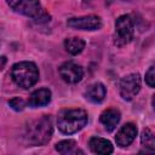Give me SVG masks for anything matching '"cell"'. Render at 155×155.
<instances>
[{
	"label": "cell",
	"instance_id": "3957f363",
	"mask_svg": "<svg viewBox=\"0 0 155 155\" xmlns=\"http://www.w3.org/2000/svg\"><path fill=\"white\" fill-rule=\"evenodd\" d=\"M53 127L51 119L48 116H42L28 126L27 139L31 145H44L51 139Z\"/></svg>",
	"mask_w": 155,
	"mask_h": 155
},
{
	"label": "cell",
	"instance_id": "ac0fdd59",
	"mask_svg": "<svg viewBox=\"0 0 155 155\" xmlns=\"http://www.w3.org/2000/svg\"><path fill=\"white\" fill-rule=\"evenodd\" d=\"M145 82L148 84L149 87H154L155 86V71H154V67L153 65L149 68V70L145 74Z\"/></svg>",
	"mask_w": 155,
	"mask_h": 155
},
{
	"label": "cell",
	"instance_id": "8fae6325",
	"mask_svg": "<svg viewBox=\"0 0 155 155\" xmlns=\"http://www.w3.org/2000/svg\"><path fill=\"white\" fill-rule=\"evenodd\" d=\"M88 145H90V149L94 153V154H101V155H108V154H111L114 148H113V144L104 139V138H99V137H93L90 139L88 142Z\"/></svg>",
	"mask_w": 155,
	"mask_h": 155
},
{
	"label": "cell",
	"instance_id": "2e32d148",
	"mask_svg": "<svg viewBox=\"0 0 155 155\" xmlns=\"http://www.w3.org/2000/svg\"><path fill=\"white\" fill-rule=\"evenodd\" d=\"M140 140H142V144L148 148L149 150H154L155 149V137H154V133L150 128H145L143 132H142V137H140Z\"/></svg>",
	"mask_w": 155,
	"mask_h": 155
},
{
	"label": "cell",
	"instance_id": "e0dca14e",
	"mask_svg": "<svg viewBox=\"0 0 155 155\" xmlns=\"http://www.w3.org/2000/svg\"><path fill=\"white\" fill-rule=\"evenodd\" d=\"M8 105H10L13 110H16V111H22V110L24 109V107H25V103H24V101H23L22 98L15 97V98H12L11 101H8Z\"/></svg>",
	"mask_w": 155,
	"mask_h": 155
},
{
	"label": "cell",
	"instance_id": "5bb4252c",
	"mask_svg": "<svg viewBox=\"0 0 155 155\" xmlns=\"http://www.w3.org/2000/svg\"><path fill=\"white\" fill-rule=\"evenodd\" d=\"M64 47L70 54H79L85 48V41L80 38H69L64 41Z\"/></svg>",
	"mask_w": 155,
	"mask_h": 155
},
{
	"label": "cell",
	"instance_id": "8992f818",
	"mask_svg": "<svg viewBox=\"0 0 155 155\" xmlns=\"http://www.w3.org/2000/svg\"><path fill=\"white\" fill-rule=\"evenodd\" d=\"M115 30H116V39L119 44H127L133 38V21L131 16L122 15L115 22Z\"/></svg>",
	"mask_w": 155,
	"mask_h": 155
},
{
	"label": "cell",
	"instance_id": "9c48e42d",
	"mask_svg": "<svg viewBox=\"0 0 155 155\" xmlns=\"http://www.w3.org/2000/svg\"><path fill=\"white\" fill-rule=\"evenodd\" d=\"M136 136H137V127L133 124L128 122V124H125L119 130V132L116 133L115 140L119 147H127L134 140Z\"/></svg>",
	"mask_w": 155,
	"mask_h": 155
},
{
	"label": "cell",
	"instance_id": "ba28073f",
	"mask_svg": "<svg viewBox=\"0 0 155 155\" xmlns=\"http://www.w3.org/2000/svg\"><path fill=\"white\" fill-rule=\"evenodd\" d=\"M59 75L65 82L76 84L82 79L84 70L74 62H65L59 67Z\"/></svg>",
	"mask_w": 155,
	"mask_h": 155
},
{
	"label": "cell",
	"instance_id": "9a60e30c",
	"mask_svg": "<svg viewBox=\"0 0 155 155\" xmlns=\"http://www.w3.org/2000/svg\"><path fill=\"white\" fill-rule=\"evenodd\" d=\"M56 150L61 154H76V153L82 154V151L76 149V142L73 139H65L58 142L56 144Z\"/></svg>",
	"mask_w": 155,
	"mask_h": 155
},
{
	"label": "cell",
	"instance_id": "d6986e66",
	"mask_svg": "<svg viewBox=\"0 0 155 155\" xmlns=\"http://www.w3.org/2000/svg\"><path fill=\"white\" fill-rule=\"evenodd\" d=\"M6 62H7L6 57H5V56H1V57H0V71H1L2 69H4V67H5Z\"/></svg>",
	"mask_w": 155,
	"mask_h": 155
},
{
	"label": "cell",
	"instance_id": "52a82bcc",
	"mask_svg": "<svg viewBox=\"0 0 155 155\" xmlns=\"http://www.w3.org/2000/svg\"><path fill=\"white\" fill-rule=\"evenodd\" d=\"M67 24L70 28L80 29V30H96L102 27V21L98 16H85L79 18H70L68 19Z\"/></svg>",
	"mask_w": 155,
	"mask_h": 155
},
{
	"label": "cell",
	"instance_id": "6da1fadb",
	"mask_svg": "<svg viewBox=\"0 0 155 155\" xmlns=\"http://www.w3.org/2000/svg\"><path fill=\"white\" fill-rule=\"evenodd\" d=\"M87 124V113L82 109H64L58 114L57 126L61 132L73 134Z\"/></svg>",
	"mask_w": 155,
	"mask_h": 155
},
{
	"label": "cell",
	"instance_id": "5b68a950",
	"mask_svg": "<svg viewBox=\"0 0 155 155\" xmlns=\"http://www.w3.org/2000/svg\"><path fill=\"white\" fill-rule=\"evenodd\" d=\"M120 94L124 99H133L140 90V78L138 74H128L120 80Z\"/></svg>",
	"mask_w": 155,
	"mask_h": 155
},
{
	"label": "cell",
	"instance_id": "30bf717a",
	"mask_svg": "<svg viewBox=\"0 0 155 155\" xmlns=\"http://www.w3.org/2000/svg\"><path fill=\"white\" fill-rule=\"evenodd\" d=\"M50 101H51V91L48 88H39L29 96L28 104L33 108H36L48 104Z\"/></svg>",
	"mask_w": 155,
	"mask_h": 155
},
{
	"label": "cell",
	"instance_id": "7c38bea8",
	"mask_svg": "<svg viewBox=\"0 0 155 155\" xmlns=\"http://www.w3.org/2000/svg\"><path fill=\"white\" fill-rule=\"evenodd\" d=\"M120 117H121V115H120L119 110H116V109H107L105 111L102 113L99 119H101V122L104 125L105 130L111 132L116 127V125L119 124Z\"/></svg>",
	"mask_w": 155,
	"mask_h": 155
},
{
	"label": "cell",
	"instance_id": "277c9868",
	"mask_svg": "<svg viewBox=\"0 0 155 155\" xmlns=\"http://www.w3.org/2000/svg\"><path fill=\"white\" fill-rule=\"evenodd\" d=\"M12 10L30 17L38 22L50 21V16L42 10L39 0H6Z\"/></svg>",
	"mask_w": 155,
	"mask_h": 155
},
{
	"label": "cell",
	"instance_id": "4fadbf2b",
	"mask_svg": "<svg viewBox=\"0 0 155 155\" xmlns=\"http://www.w3.org/2000/svg\"><path fill=\"white\" fill-rule=\"evenodd\" d=\"M105 94H107V90H105L104 85L101 82H96V84L88 86V88L85 92V97L93 103H101L104 99Z\"/></svg>",
	"mask_w": 155,
	"mask_h": 155
},
{
	"label": "cell",
	"instance_id": "7a4b0ae2",
	"mask_svg": "<svg viewBox=\"0 0 155 155\" xmlns=\"http://www.w3.org/2000/svg\"><path fill=\"white\" fill-rule=\"evenodd\" d=\"M11 78L22 88H29L39 80V70L33 62L16 63L11 69Z\"/></svg>",
	"mask_w": 155,
	"mask_h": 155
}]
</instances>
